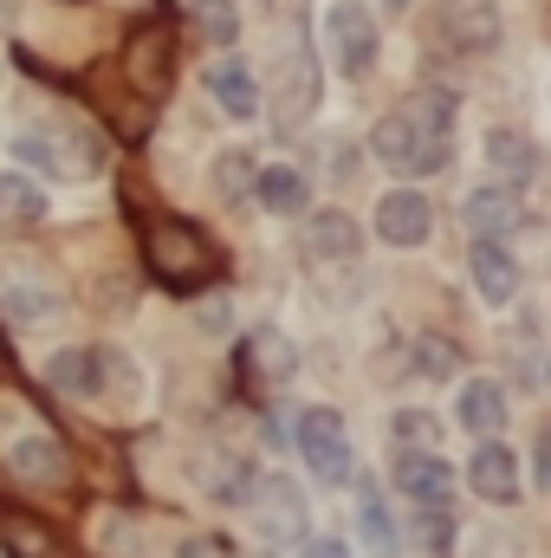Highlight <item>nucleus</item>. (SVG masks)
I'll return each instance as SVG.
<instances>
[{"label":"nucleus","mask_w":551,"mask_h":558,"mask_svg":"<svg viewBox=\"0 0 551 558\" xmlns=\"http://www.w3.org/2000/svg\"><path fill=\"white\" fill-rule=\"evenodd\" d=\"M0 221H13V228H26V221H46V189H39L33 175L7 169V175H0Z\"/></svg>","instance_id":"nucleus-16"},{"label":"nucleus","mask_w":551,"mask_h":558,"mask_svg":"<svg viewBox=\"0 0 551 558\" xmlns=\"http://www.w3.org/2000/svg\"><path fill=\"white\" fill-rule=\"evenodd\" d=\"M448 39L467 46V52L493 46V39H500V13H493V0H454V7H448Z\"/></svg>","instance_id":"nucleus-14"},{"label":"nucleus","mask_w":551,"mask_h":558,"mask_svg":"<svg viewBox=\"0 0 551 558\" xmlns=\"http://www.w3.org/2000/svg\"><path fill=\"white\" fill-rule=\"evenodd\" d=\"M208 92H215V105L234 111V118H254V111H260V85H254V72H247L241 59L208 65Z\"/></svg>","instance_id":"nucleus-12"},{"label":"nucleus","mask_w":551,"mask_h":558,"mask_svg":"<svg viewBox=\"0 0 551 558\" xmlns=\"http://www.w3.org/2000/svg\"><path fill=\"white\" fill-rule=\"evenodd\" d=\"M474 494L493 500V507H506V500L519 494V461H513L500 441H487V448L474 454Z\"/></svg>","instance_id":"nucleus-13"},{"label":"nucleus","mask_w":551,"mask_h":558,"mask_svg":"<svg viewBox=\"0 0 551 558\" xmlns=\"http://www.w3.org/2000/svg\"><path fill=\"white\" fill-rule=\"evenodd\" d=\"M143 260H149V274L162 279V286H175V292H195V286H208V279L221 274L215 241L195 221H169V215L143 228Z\"/></svg>","instance_id":"nucleus-2"},{"label":"nucleus","mask_w":551,"mask_h":558,"mask_svg":"<svg viewBox=\"0 0 551 558\" xmlns=\"http://www.w3.org/2000/svg\"><path fill=\"white\" fill-rule=\"evenodd\" d=\"M254 195H260L273 215H292V208H305V175H298V169H285V162H273V169H260V175H254Z\"/></svg>","instance_id":"nucleus-20"},{"label":"nucleus","mask_w":551,"mask_h":558,"mask_svg":"<svg viewBox=\"0 0 551 558\" xmlns=\"http://www.w3.org/2000/svg\"><path fill=\"white\" fill-rule=\"evenodd\" d=\"M52 312H59V299H52V292L7 279V318H13V325H39V318H52Z\"/></svg>","instance_id":"nucleus-24"},{"label":"nucleus","mask_w":551,"mask_h":558,"mask_svg":"<svg viewBox=\"0 0 551 558\" xmlns=\"http://www.w3.org/2000/svg\"><path fill=\"white\" fill-rule=\"evenodd\" d=\"M195 26H201V39H215V46H234L241 13H234V0H195Z\"/></svg>","instance_id":"nucleus-25"},{"label":"nucleus","mask_w":551,"mask_h":558,"mask_svg":"<svg viewBox=\"0 0 551 558\" xmlns=\"http://www.w3.org/2000/svg\"><path fill=\"white\" fill-rule=\"evenodd\" d=\"M305 558H344V546H338V539H311V546H305Z\"/></svg>","instance_id":"nucleus-31"},{"label":"nucleus","mask_w":551,"mask_h":558,"mask_svg":"<svg viewBox=\"0 0 551 558\" xmlns=\"http://www.w3.org/2000/svg\"><path fill=\"white\" fill-rule=\"evenodd\" d=\"M305 247L311 254H325V260H344V254H357L364 247V234H357V221L351 215H311V228H305Z\"/></svg>","instance_id":"nucleus-15"},{"label":"nucleus","mask_w":551,"mask_h":558,"mask_svg":"<svg viewBox=\"0 0 551 558\" xmlns=\"http://www.w3.org/2000/svg\"><path fill=\"white\" fill-rule=\"evenodd\" d=\"M143 390V371L124 357V351H105V390L98 397H111V403H137Z\"/></svg>","instance_id":"nucleus-26"},{"label":"nucleus","mask_w":551,"mask_h":558,"mask_svg":"<svg viewBox=\"0 0 551 558\" xmlns=\"http://www.w3.org/2000/svg\"><path fill=\"white\" fill-rule=\"evenodd\" d=\"M467 274H474V286H480V299H513V286H519V267L500 254V247H474V260H467Z\"/></svg>","instance_id":"nucleus-18"},{"label":"nucleus","mask_w":551,"mask_h":558,"mask_svg":"<svg viewBox=\"0 0 551 558\" xmlns=\"http://www.w3.org/2000/svg\"><path fill=\"white\" fill-rule=\"evenodd\" d=\"M298 454L311 461L318 481H344V474H351V441H344L338 410H305V416H298Z\"/></svg>","instance_id":"nucleus-5"},{"label":"nucleus","mask_w":551,"mask_h":558,"mask_svg":"<svg viewBox=\"0 0 551 558\" xmlns=\"http://www.w3.org/2000/svg\"><path fill=\"white\" fill-rule=\"evenodd\" d=\"M7 468H13V481H26V487H65V448L52 441V435H20L13 448H7Z\"/></svg>","instance_id":"nucleus-7"},{"label":"nucleus","mask_w":551,"mask_h":558,"mask_svg":"<svg viewBox=\"0 0 551 558\" xmlns=\"http://www.w3.org/2000/svg\"><path fill=\"white\" fill-rule=\"evenodd\" d=\"M448 118H454V98L428 92V98H415V105H403V111H390L370 143H377V156H383L390 169L428 175V169L448 162Z\"/></svg>","instance_id":"nucleus-1"},{"label":"nucleus","mask_w":551,"mask_h":558,"mask_svg":"<svg viewBox=\"0 0 551 558\" xmlns=\"http://www.w3.org/2000/svg\"><path fill=\"white\" fill-rule=\"evenodd\" d=\"M292 364H298V357H292V344H285L279 331H254V338L241 344V371H247L254 390H279V384L292 377Z\"/></svg>","instance_id":"nucleus-10"},{"label":"nucleus","mask_w":551,"mask_h":558,"mask_svg":"<svg viewBox=\"0 0 551 558\" xmlns=\"http://www.w3.org/2000/svg\"><path fill=\"white\" fill-rule=\"evenodd\" d=\"M415 357H421V371H434V377H448V371H454V351H448L441 338H421V344H415Z\"/></svg>","instance_id":"nucleus-28"},{"label":"nucleus","mask_w":551,"mask_h":558,"mask_svg":"<svg viewBox=\"0 0 551 558\" xmlns=\"http://www.w3.org/2000/svg\"><path fill=\"white\" fill-rule=\"evenodd\" d=\"M421 546H448V513L441 507H421Z\"/></svg>","instance_id":"nucleus-29"},{"label":"nucleus","mask_w":551,"mask_h":558,"mask_svg":"<svg viewBox=\"0 0 551 558\" xmlns=\"http://www.w3.org/2000/svg\"><path fill=\"white\" fill-rule=\"evenodd\" d=\"M396 487L409 494L415 507H448V494H454V468L434 461V454H403V461H396Z\"/></svg>","instance_id":"nucleus-11"},{"label":"nucleus","mask_w":551,"mask_h":558,"mask_svg":"<svg viewBox=\"0 0 551 558\" xmlns=\"http://www.w3.org/2000/svg\"><path fill=\"white\" fill-rule=\"evenodd\" d=\"M396 435H403V441H434V422L428 416H396Z\"/></svg>","instance_id":"nucleus-30"},{"label":"nucleus","mask_w":551,"mask_h":558,"mask_svg":"<svg viewBox=\"0 0 551 558\" xmlns=\"http://www.w3.org/2000/svg\"><path fill=\"white\" fill-rule=\"evenodd\" d=\"M0 539H7L13 558H59L52 533H46L39 520H20V513H0Z\"/></svg>","instance_id":"nucleus-22"},{"label":"nucleus","mask_w":551,"mask_h":558,"mask_svg":"<svg viewBox=\"0 0 551 558\" xmlns=\"http://www.w3.org/2000/svg\"><path fill=\"white\" fill-rule=\"evenodd\" d=\"M124 72L143 98H162L169 78H175V26L169 20H143L131 33V52H124Z\"/></svg>","instance_id":"nucleus-4"},{"label":"nucleus","mask_w":551,"mask_h":558,"mask_svg":"<svg viewBox=\"0 0 551 558\" xmlns=\"http://www.w3.org/2000/svg\"><path fill=\"white\" fill-rule=\"evenodd\" d=\"M487 156H493V169H500L506 189H519V182L532 175V143H519L513 131H493V137H487Z\"/></svg>","instance_id":"nucleus-23"},{"label":"nucleus","mask_w":551,"mask_h":558,"mask_svg":"<svg viewBox=\"0 0 551 558\" xmlns=\"http://www.w3.org/2000/svg\"><path fill=\"white\" fill-rule=\"evenodd\" d=\"M428 202L415 195V189H396V195H383V208H377V234L390 241V247H415V241H428Z\"/></svg>","instance_id":"nucleus-9"},{"label":"nucleus","mask_w":551,"mask_h":558,"mask_svg":"<svg viewBox=\"0 0 551 558\" xmlns=\"http://www.w3.org/2000/svg\"><path fill=\"white\" fill-rule=\"evenodd\" d=\"M325 33H331V52H338V65L364 78V65L377 59V20H370L357 0H338V7L325 13Z\"/></svg>","instance_id":"nucleus-6"},{"label":"nucleus","mask_w":551,"mask_h":558,"mask_svg":"<svg viewBox=\"0 0 551 558\" xmlns=\"http://www.w3.org/2000/svg\"><path fill=\"white\" fill-rule=\"evenodd\" d=\"M500 422H506V397L493 384H467L461 390V428L467 435H500Z\"/></svg>","instance_id":"nucleus-19"},{"label":"nucleus","mask_w":551,"mask_h":558,"mask_svg":"<svg viewBox=\"0 0 551 558\" xmlns=\"http://www.w3.org/2000/svg\"><path fill=\"white\" fill-rule=\"evenodd\" d=\"M182 558H228V546H201L195 539V546H182Z\"/></svg>","instance_id":"nucleus-33"},{"label":"nucleus","mask_w":551,"mask_h":558,"mask_svg":"<svg viewBox=\"0 0 551 558\" xmlns=\"http://www.w3.org/2000/svg\"><path fill=\"white\" fill-rule=\"evenodd\" d=\"M215 182H221V195H247V189H254V162H247L241 149H228V156L215 162Z\"/></svg>","instance_id":"nucleus-27"},{"label":"nucleus","mask_w":551,"mask_h":558,"mask_svg":"<svg viewBox=\"0 0 551 558\" xmlns=\"http://www.w3.org/2000/svg\"><path fill=\"white\" fill-rule=\"evenodd\" d=\"M13 156L26 162V175H52V182H85L105 162V149L91 137H59V131H20Z\"/></svg>","instance_id":"nucleus-3"},{"label":"nucleus","mask_w":551,"mask_h":558,"mask_svg":"<svg viewBox=\"0 0 551 558\" xmlns=\"http://www.w3.org/2000/svg\"><path fill=\"white\" fill-rule=\"evenodd\" d=\"M467 228H480V234L519 228V195L513 189H474L467 195Z\"/></svg>","instance_id":"nucleus-17"},{"label":"nucleus","mask_w":551,"mask_h":558,"mask_svg":"<svg viewBox=\"0 0 551 558\" xmlns=\"http://www.w3.org/2000/svg\"><path fill=\"white\" fill-rule=\"evenodd\" d=\"M390 7H409V0H390Z\"/></svg>","instance_id":"nucleus-34"},{"label":"nucleus","mask_w":551,"mask_h":558,"mask_svg":"<svg viewBox=\"0 0 551 558\" xmlns=\"http://www.w3.org/2000/svg\"><path fill=\"white\" fill-rule=\"evenodd\" d=\"M46 384L65 390V397L98 403V390H105V351H98V344H85V351H59V357L46 364Z\"/></svg>","instance_id":"nucleus-8"},{"label":"nucleus","mask_w":551,"mask_h":558,"mask_svg":"<svg viewBox=\"0 0 551 558\" xmlns=\"http://www.w3.org/2000/svg\"><path fill=\"white\" fill-rule=\"evenodd\" d=\"M539 481H546V487H551V428H546V435H539Z\"/></svg>","instance_id":"nucleus-32"},{"label":"nucleus","mask_w":551,"mask_h":558,"mask_svg":"<svg viewBox=\"0 0 551 558\" xmlns=\"http://www.w3.org/2000/svg\"><path fill=\"white\" fill-rule=\"evenodd\" d=\"M357 526H364L370 558H396V526H390V513H383V500H377L370 481H364V494H357Z\"/></svg>","instance_id":"nucleus-21"}]
</instances>
